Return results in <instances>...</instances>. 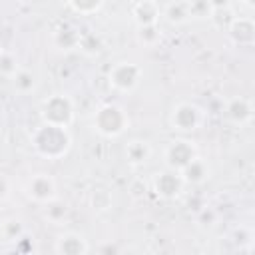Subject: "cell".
I'll return each instance as SVG.
<instances>
[{"label":"cell","mask_w":255,"mask_h":255,"mask_svg":"<svg viewBox=\"0 0 255 255\" xmlns=\"http://www.w3.org/2000/svg\"><path fill=\"white\" fill-rule=\"evenodd\" d=\"M205 122V112L193 102H177L169 110L167 124L177 133H193L197 131Z\"/></svg>","instance_id":"277c9868"},{"label":"cell","mask_w":255,"mask_h":255,"mask_svg":"<svg viewBox=\"0 0 255 255\" xmlns=\"http://www.w3.org/2000/svg\"><path fill=\"white\" fill-rule=\"evenodd\" d=\"M78 50L86 56H98L104 50V40L100 34L96 32H82L80 34V42H78Z\"/></svg>","instance_id":"ffe728a7"},{"label":"cell","mask_w":255,"mask_h":255,"mask_svg":"<svg viewBox=\"0 0 255 255\" xmlns=\"http://www.w3.org/2000/svg\"><path fill=\"white\" fill-rule=\"evenodd\" d=\"M235 10L233 6H223V8H211V14H209V22L213 24L215 30L219 32H227V28L231 26V22L235 20Z\"/></svg>","instance_id":"d6986e66"},{"label":"cell","mask_w":255,"mask_h":255,"mask_svg":"<svg viewBox=\"0 0 255 255\" xmlns=\"http://www.w3.org/2000/svg\"><path fill=\"white\" fill-rule=\"evenodd\" d=\"M189 4V16L193 20H205L211 14V4L209 0H187Z\"/></svg>","instance_id":"4316f807"},{"label":"cell","mask_w":255,"mask_h":255,"mask_svg":"<svg viewBox=\"0 0 255 255\" xmlns=\"http://www.w3.org/2000/svg\"><path fill=\"white\" fill-rule=\"evenodd\" d=\"M225 34L235 46L249 48L255 44V20L251 16H235Z\"/></svg>","instance_id":"30bf717a"},{"label":"cell","mask_w":255,"mask_h":255,"mask_svg":"<svg viewBox=\"0 0 255 255\" xmlns=\"http://www.w3.org/2000/svg\"><path fill=\"white\" fill-rule=\"evenodd\" d=\"M24 233H26V227H24V223H22L20 219H16V217H8V219H4V221L0 223V239H4V241L14 243V241H18Z\"/></svg>","instance_id":"603a6c76"},{"label":"cell","mask_w":255,"mask_h":255,"mask_svg":"<svg viewBox=\"0 0 255 255\" xmlns=\"http://www.w3.org/2000/svg\"><path fill=\"white\" fill-rule=\"evenodd\" d=\"M20 68H22V66H20V62H18V58H16L14 52H8V50H2V52H0V76H2V78L12 80L14 74H16Z\"/></svg>","instance_id":"484cf974"},{"label":"cell","mask_w":255,"mask_h":255,"mask_svg":"<svg viewBox=\"0 0 255 255\" xmlns=\"http://www.w3.org/2000/svg\"><path fill=\"white\" fill-rule=\"evenodd\" d=\"M12 88L18 96H30L38 88V76L32 70L20 68L12 78Z\"/></svg>","instance_id":"e0dca14e"},{"label":"cell","mask_w":255,"mask_h":255,"mask_svg":"<svg viewBox=\"0 0 255 255\" xmlns=\"http://www.w3.org/2000/svg\"><path fill=\"white\" fill-rule=\"evenodd\" d=\"M163 40V32L159 24H149V26H135V42L143 48H155Z\"/></svg>","instance_id":"ac0fdd59"},{"label":"cell","mask_w":255,"mask_h":255,"mask_svg":"<svg viewBox=\"0 0 255 255\" xmlns=\"http://www.w3.org/2000/svg\"><path fill=\"white\" fill-rule=\"evenodd\" d=\"M197 221H199L201 225H205V227H211V225H215V221H217V213H215L211 207H201V209L197 211Z\"/></svg>","instance_id":"83f0119b"},{"label":"cell","mask_w":255,"mask_h":255,"mask_svg":"<svg viewBox=\"0 0 255 255\" xmlns=\"http://www.w3.org/2000/svg\"><path fill=\"white\" fill-rule=\"evenodd\" d=\"M54 251L58 255H86L90 251V243L80 231H64L56 237Z\"/></svg>","instance_id":"8fae6325"},{"label":"cell","mask_w":255,"mask_h":255,"mask_svg":"<svg viewBox=\"0 0 255 255\" xmlns=\"http://www.w3.org/2000/svg\"><path fill=\"white\" fill-rule=\"evenodd\" d=\"M24 195L34 203L44 205L58 197V183L50 173L38 171L28 177V181L24 185Z\"/></svg>","instance_id":"52a82bcc"},{"label":"cell","mask_w":255,"mask_h":255,"mask_svg":"<svg viewBox=\"0 0 255 255\" xmlns=\"http://www.w3.org/2000/svg\"><path fill=\"white\" fill-rule=\"evenodd\" d=\"M131 4H137V2H157V0H129Z\"/></svg>","instance_id":"1f68e13d"},{"label":"cell","mask_w":255,"mask_h":255,"mask_svg":"<svg viewBox=\"0 0 255 255\" xmlns=\"http://www.w3.org/2000/svg\"><path fill=\"white\" fill-rule=\"evenodd\" d=\"M239 2H241V4H243L247 10H251V8L255 6V0H239Z\"/></svg>","instance_id":"4dcf8cb0"},{"label":"cell","mask_w":255,"mask_h":255,"mask_svg":"<svg viewBox=\"0 0 255 255\" xmlns=\"http://www.w3.org/2000/svg\"><path fill=\"white\" fill-rule=\"evenodd\" d=\"M199 155L197 143L187 137H173L163 147V165L175 171H181L193 157Z\"/></svg>","instance_id":"8992f818"},{"label":"cell","mask_w":255,"mask_h":255,"mask_svg":"<svg viewBox=\"0 0 255 255\" xmlns=\"http://www.w3.org/2000/svg\"><path fill=\"white\" fill-rule=\"evenodd\" d=\"M42 207H44L46 221H50L54 225H62L66 221V217H68V205L64 201H60L58 197L52 199V201H48V203H44Z\"/></svg>","instance_id":"44dd1931"},{"label":"cell","mask_w":255,"mask_h":255,"mask_svg":"<svg viewBox=\"0 0 255 255\" xmlns=\"http://www.w3.org/2000/svg\"><path fill=\"white\" fill-rule=\"evenodd\" d=\"M143 78V70L139 64L129 62V60H122L116 62L110 70H108V84L112 90H116L118 94H131L139 88Z\"/></svg>","instance_id":"5b68a950"},{"label":"cell","mask_w":255,"mask_h":255,"mask_svg":"<svg viewBox=\"0 0 255 255\" xmlns=\"http://www.w3.org/2000/svg\"><path fill=\"white\" fill-rule=\"evenodd\" d=\"M153 149L149 145V141L145 139H139V137H133L126 143L124 147V155H126V161L131 165V167H139V165H145L151 157Z\"/></svg>","instance_id":"4fadbf2b"},{"label":"cell","mask_w":255,"mask_h":255,"mask_svg":"<svg viewBox=\"0 0 255 255\" xmlns=\"http://www.w3.org/2000/svg\"><path fill=\"white\" fill-rule=\"evenodd\" d=\"M227 122L231 126H237V128H245L253 122V114H255V108H253V102L245 96H233L225 102V110H223Z\"/></svg>","instance_id":"9c48e42d"},{"label":"cell","mask_w":255,"mask_h":255,"mask_svg":"<svg viewBox=\"0 0 255 255\" xmlns=\"http://www.w3.org/2000/svg\"><path fill=\"white\" fill-rule=\"evenodd\" d=\"M10 193H12V183H10V179H8V175L0 173V201H6V199L10 197Z\"/></svg>","instance_id":"f1b7e54d"},{"label":"cell","mask_w":255,"mask_h":255,"mask_svg":"<svg viewBox=\"0 0 255 255\" xmlns=\"http://www.w3.org/2000/svg\"><path fill=\"white\" fill-rule=\"evenodd\" d=\"M72 141L74 139H72L70 128L52 126V124H44V122H40L30 133L32 149L44 159L66 157L72 149Z\"/></svg>","instance_id":"6da1fadb"},{"label":"cell","mask_w":255,"mask_h":255,"mask_svg":"<svg viewBox=\"0 0 255 255\" xmlns=\"http://www.w3.org/2000/svg\"><path fill=\"white\" fill-rule=\"evenodd\" d=\"M161 18V10L157 2H137L131 4V20L135 26H149L157 24Z\"/></svg>","instance_id":"5bb4252c"},{"label":"cell","mask_w":255,"mask_h":255,"mask_svg":"<svg viewBox=\"0 0 255 255\" xmlns=\"http://www.w3.org/2000/svg\"><path fill=\"white\" fill-rule=\"evenodd\" d=\"M231 239L233 243L237 245V249L241 253H251L253 251V239H255V233L249 225H237L233 231H231Z\"/></svg>","instance_id":"7402d4cb"},{"label":"cell","mask_w":255,"mask_h":255,"mask_svg":"<svg viewBox=\"0 0 255 255\" xmlns=\"http://www.w3.org/2000/svg\"><path fill=\"white\" fill-rule=\"evenodd\" d=\"M211 8H223V6H231L229 0H209Z\"/></svg>","instance_id":"f546056e"},{"label":"cell","mask_w":255,"mask_h":255,"mask_svg":"<svg viewBox=\"0 0 255 255\" xmlns=\"http://www.w3.org/2000/svg\"><path fill=\"white\" fill-rule=\"evenodd\" d=\"M106 0H66L70 10L80 16H94L104 8Z\"/></svg>","instance_id":"cb8c5ba5"},{"label":"cell","mask_w":255,"mask_h":255,"mask_svg":"<svg viewBox=\"0 0 255 255\" xmlns=\"http://www.w3.org/2000/svg\"><path fill=\"white\" fill-rule=\"evenodd\" d=\"M92 128L106 139H118L128 131L129 116L124 110V106L116 102H106L96 108L92 116Z\"/></svg>","instance_id":"7a4b0ae2"},{"label":"cell","mask_w":255,"mask_h":255,"mask_svg":"<svg viewBox=\"0 0 255 255\" xmlns=\"http://www.w3.org/2000/svg\"><path fill=\"white\" fill-rule=\"evenodd\" d=\"M2 50H4V46H2V40H0V52H2Z\"/></svg>","instance_id":"d6a6232c"},{"label":"cell","mask_w":255,"mask_h":255,"mask_svg":"<svg viewBox=\"0 0 255 255\" xmlns=\"http://www.w3.org/2000/svg\"><path fill=\"white\" fill-rule=\"evenodd\" d=\"M38 112H40V120L52 126L70 128L76 120V104L68 94H62V92L44 98L40 102Z\"/></svg>","instance_id":"3957f363"},{"label":"cell","mask_w":255,"mask_h":255,"mask_svg":"<svg viewBox=\"0 0 255 255\" xmlns=\"http://www.w3.org/2000/svg\"><path fill=\"white\" fill-rule=\"evenodd\" d=\"M80 30L72 24H62L58 26L54 32H52V42L54 46L60 50V52H70V50H76L78 48V42H80Z\"/></svg>","instance_id":"9a60e30c"},{"label":"cell","mask_w":255,"mask_h":255,"mask_svg":"<svg viewBox=\"0 0 255 255\" xmlns=\"http://www.w3.org/2000/svg\"><path fill=\"white\" fill-rule=\"evenodd\" d=\"M88 201H90V207L96 213H104V211H108L112 207V193L108 189H104V187H98V189H94L90 193Z\"/></svg>","instance_id":"d4e9b609"},{"label":"cell","mask_w":255,"mask_h":255,"mask_svg":"<svg viewBox=\"0 0 255 255\" xmlns=\"http://www.w3.org/2000/svg\"><path fill=\"white\" fill-rule=\"evenodd\" d=\"M161 16H163V20H165L167 24H171V26H183V24H187V22L191 20L187 0H173V2H169V4L161 10Z\"/></svg>","instance_id":"2e32d148"},{"label":"cell","mask_w":255,"mask_h":255,"mask_svg":"<svg viewBox=\"0 0 255 255\" xmlns=\"http://www.w3.org/2000/svg\"><path fill=\"white\" fill-rule=\"evenodd\" d=\"M179 173H181L185 185H203L211 177V165L207 163V159H203L201 155H197Z\"/></svg>","instance_id":"7c38bea8"},{"label":"cell","mask_w":255,"mask_h":255,"mask_svg":"<svg viewBox=\"0 0 255 255\" xmlns=\"http://www.w3.org/2000/svg\"><path fill=\"white\" fill-rule=\"evenodd\" d=\"M183 187H185V181H183L181 173L175 169H169V167L155 171L151 177V191L165 201L177 199L183 193Z\"/></svg>","instance_id":"ba28073f"}]
</instances>
